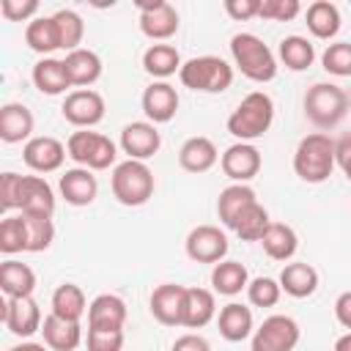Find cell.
Wrapping results in <instances>:
<instances>
[{
  "label": "cell",
  "mask_w": 351,
  "mask_h": 351,
  "mask_svg": "<svg viewBox=\"0 0 351 351\" xmlns=\"http://www.w3.org/2000/svg\"><path fill=\"white\" fill-rule=\"evenodd\" d=\"M258 197H255V189L250 186V184H230V186H225L222 192H219V197H217V214H219V219H222V225L225 228H233V219L250 206V203H255Z\"/></svg>",
  "instance_id": "33"
},
{
  "label": "cell",
  "mask_w": 351,
  "mask_h": 351,
  "mask_svg": "<svg viewBox=\"0 0 351 351\" xmlns=\"http://www.w3.org/2000/svg\"><path fill=\"white\" fill-rule=\"evenodd\" d=\"M247 285H250V274H247L244 263H239V261H219V263H214V269H211V288H214V293L236 296Z\"/></svg>",
  "instance_id": "31"
},
{
  "label": "cell",
  "mask_w": 351,
  "mask_h": 351,
  "mask_svg": "<svg viewBox=\"0 0 351 351\" xmlns=\"http://www.w3.org/2000/svg\"><path fill=\"white\" fill-rule=\"evenodd\" d=\"M335 318H337L340 326H346L351 332V291H343L335 299Z\"/></svg>",
  "instance_id": "51"
},
{
  "label": "cell",
  "mask_w": 351,
  "mask_h": 351,
  "mask_svg": "<svg viewBox=\"0 0 351 351\" xmlns=\"http://www.w3.org/2000/svg\"><path fill=\"white\" fill-rule=\"evenodd\" d=\"M60 195L71 206H90L99 195V181L88 167H71L60 176Z\"/></svg>",
  "instance_id": "20"
},
{
  "label": "cell",
  "mask_w": 351,
  "mask_h": 351,
  "mask_svg": "<svg viewBox=\"0 0 351 351\" xmlns=\"http://www.w3.org/2000/svg\"><path fill=\"white\" fill-rule=\"evenodd\" d=\"M348 112V93L335 82H315L304 93V115L318 129L337 126Z\"/></svg>",
  "instance_id": "4"
},
{
  "label": "cell",
  "mask_w": 351,
  "mask_h": 351,
  "mask_svg": "<svg viewBox=\"0 0 351 351\" xmlns=\"http://www.w3.org/2000/svg\"><path fill=\"white\" fill-rule=\"evenodd\" d=\"M258 8H261V0H225V11L230 19H252L258 16Z\"/></svg>",
  "instance_id": "48"
},
{
  "label": "cell",
  "mask_w": 351,
  "mask_h": 351,
  "mask_svg": "<svg viewBox=\"0 0 351 351\" xmlns=\"http://www.w3.org/2000/svg\"><path fill=\"white\" fill-rule=\"evenodd\" d=\"M0 291L8 299H25L36 291V271L27 263L19 261H3L0 263Z\"/></svg>",
  "instance_id": "25"
},
{
  "label": "cell",
  "mask_w": 351,
  "mask_h": 351,
  "mask_svg": "<svg viewBox=\"0 0 351 351\" xmlns=\"http://www.w3.org/2000/svg\"><path fill=\"white\" fill-rule=\"evenodd\" d=\"M41 335H44V346H49L52 351H74L82 343L80 321H66V318H58L55 313L44 318Z\"/></svg>",
  "instance_id": "24"
},
{
  "label": "cell",
  "mask_w": 351,
  "mask_h": 351,
  "mask_svg": "<svg viewBox=\"0 0 351 351\" xmlns=\"http://www.w3.org/2000/svg\"><path fill=\"white\" fill-rule=\"evenodd\" d=\"M230 55L236 69L252 82H271L277 77V58L255 33H236L230 38Z\"/></svg>",
  "instance_id": "3"
},
{
  "label": "cell",
  "mask_w": 351,
  "mask_h": 351,
  "mask_svg": "<svg viewBox=\"0 0 351 351\" xmlns=\"http://www.w3.org/2000/svg\"><path fill=\"white\" fill-rule=\"evenodd\" d=\"M186 255L197 263H219L228 255V236L217 225H197L186 236Z\"/></svg>",
  "instance_id": "12"
},
{
  "label": "cell",
  "mask_w": 351,
  "mask_h": 351,
  "mask_svg": "<svg viewBox=\"0 0 351 351\" xmlns=\"http://www.w3.org/2000/svg\"><path fill=\"white\" fill-rule=\"evenodd\" d=\"M335 351H351V332H346L335 340Z\"/></svg>",
  "instance_id": "53"
},
{
  "label": "cell",
  "mask_w": 351,
  "mask_h": 351,
  "mask_svg": "<svg viewBox=\"0 0 351 351\" xmlns=\"http://www.w3.org/2000/svg\"><path fill=\"white\" fill-rule=\"evenodd\" d=\"M299 11H302L299 0H261L258 16L271 19V22H291Z\"/></svg>",
  "instance_id": "44"
},
{
  "label": "cell",
  "mask_w": 351,
  "mask_h": 351,
  "mask_svg": "<svg viewBox=\"0 0 351 351\" xmlns=\"http://www.w3.org/2000/svg\"><path fill=\"white\" fill-rule=\"evenodd\" d=\"M173 351H211V346H208L206 337L189 332V335H181V337L173 343Z\"/></svg>",
  "instance_id": "50"
},
{
  "label": "cell",
  "mask_w": 351,
  "mask_h": 351,
  "mask_svg": "<svg viewBox=\"0 0 351 351\" xmlns=\"http://www.w3.org/2000/svg\"><path fill=\"white\" fill-rule=\"evenodd\" d=\"M271 225V219H269V211L255 200V203H250L236 219H233V233L241 239V241H261V236L266 233V228Z\"/></svg>",
  "instance_id": "36"
},
{
  "label": "cell",
  "mask_w": 351,
  "mask_h": 351,
  "mask_svg": "<svg viewBox=\"0 0 351 351\" xmlns=\"http://www.w3.org/2000/svg\"><path fill=\"white\" fill-rule=\"evenodd\" d=\"M335 140L324 132H313L299 140L293 151V173L307 184H324L335 170Z\"/></svg>",
  "instance_id": "1"
},
{
  "label": "cell",
  "mask_w": 351,
  "mask_h": 351,
  "mask_svg": "<svg viewBox=\"0 0 351 351\" xmlns=\"http://www.w3.org/2000/svg\"><path fill=\"white\" fill-rule=\"evenodd\" d=\"M217 159H219L217 145L203 134H195V137L184 140V145L178 148V165L186 173H206L217 165Z\"/></svg>",
  "instance_id": "23"
},
{
  "label": "cell",
  "mask_w": 351,
  "mask_h": 351,
  "mask_svg": "<svg viewBox=\"0 0 351 351\" xmlns=\"http://www.w3.org/2000/svg\"><path fill=\"white\" fill-rule=\"evenodd\" d=\"M52 16H55V25H58V33H60V49H66V52L80 49L82 36H85V22H82V16H80L77 11H71V8H60V11L52 14Z\"/></svg>",
  "instance_id": "39"
},
{
  "label": "cell",
  "mask_w": 351,
  "mask_h": 351,
  "mask_svg": "<svg viewBox=\"0 0 351 351\" xmlns=\"http://www.w3.org/2000/svg\"><path fill=\"white\" fill-rule=\"evenodd\" d=\"M274 121V101L269 93L263 90H252L247 93L239 107L230 112L228 118V132L239 140V143H250V140H258L269 132Z\"/></svg>",
  "instance_id": "2"
},
{
  "label": "cell",
  "mask_w": 351,
  "mask_h": 351,
  "mask_svg": "<svg viewBox=\"0 0 351 351\" xmlns=\"http://www.w3.org/2000/svg\"><path fill=\"white\" fill-rule=\"evenodd\" d=\"M159 145H162V134L151 121H132L121 129V148L123 154H129V159L145 162L159 151Z\"/></svg>",
  "instance_id": "14"
},
{
  "label": "cell",
  "mask_w": 351,
  "mask_h": 351,
  "mask_svg": "<svg viewBox=\"0 0 351 351\" xmlns=\"http://www.w3.org/2000/svg\"><path fill=\"white\" fill-rule=\"evenodd\" d=\"M214 315H217L214 291H208V288H186V296H184V321H181V326H186V329H200V326H206Z\"/></svg>",
  "instance_id": "27"
},
{
  "label": "cell",
  "mask_w": 351,
  "mask_h": 351,
  "mask_svg": "<svg viewBox=\"0 0 351 351\" xmlns=\"http://www.w3.org/2000/svg\"><path fill=\"white\" fill-rule=\"evenodd\" d=\"M33 126H36L33 112L25 104L8 101L0 107V140L3 143H8V145L22 143V140L27 143L33 137Z\"/></svg>",
  "instance_id": "19"
},
{
  "label": "cell",
  "mask_w": 351,
  "mask_h": 351,
  "mask_svg": "<svg viewBox=\"0 0 351 351\" xmlns=\"http://www.w3.org/2000/svg\"><path fill=\"white\" fill-rule=\"evenodd\" d=\"M0 11L8 22H27L33 14H38V0H0Z\"/></svg>",
  "instance_id": "47"
},
{
  "label": "cell",
  "mask_w": 351,
  "mask_h": 351,
  "mask_svg": "<svg viewBox=\"0 0 351 351\" xmlns=\"http://www.w3.org/2000/svg\"><path fill=\"white\" fill-rule=\"evenodd\" d=\"M261 151L252 143H233L230 148H225V154L219 156V167L222 173L233 181V184H247L261 173Z\"/></svg>",
  "instance_id": "11"
},
{
  "label": "cell",
  "mask_w": 351,
  "mask_h": 351,
  "mask_svg": "<svg viewBox=\"0 0 351 351\" xmlns=\"http://www.w3.org/2000/svg\"><path fill=\"white\" fill-rule=\"evenodd\" d=\"M299 335V324L291 315H269L252 332V351H293Z\"/></svg>",
  "instance_id": "8"
},
{
  "label": "cell",
  "mask_w": 351,
  "mask_h": 351,
  "mask_svg": "<svg viewBox=\"0 0 351 351\" xmlns=\"http://www.w3.org/2000/svg\"><path fill=\"white\" fill-rule=\"evenodd\" d=\"M88 304H85V293L80 285L74 282H63L55 288L52 293V313L58 318H66V321H80L85 315Z\"/></svg>",
  "instance_id": "37"
},
{
  "label": "cell",
  "mask_w": 351,
  "mask_h": 351,
  "mask_svg": "<svg viewBox=\"0 0 351 351\" xmlns=\"http://www.w3.org/2000/svg\"><path fill=\"white\" fill-rule=\"evenodd\" d=\"M110 186H112V195L121 206H143L151 200L154 195V173L145 162H137V159H126L121 165L112 167V176H110Z\"/></svg>",
  "instance_id": "5"
},
{
  "label": "cell",
  "mask_w": 351,
  "mask_h": 351,
  "mask_svg": "<svg viewBox=\"0 0 351 351\" xmlns=\"http://www.w3.org/2000/svg\"><path fill=\"white\" fill-rule=\"evenodd\" d=\"M0 252L3 255H16V252H27V228H25V217H5L0 222Z\"/></svg>",
  "instance_id": "40"
},
{
  "label": "cell",
  "mask_w": 351,
  "mask_h": 351,
  "mask_svg": "<svg viewBox=\"0 0 351 351\" xmlns=\"http://www.w3.org/2000/svg\"><path fill=\"white\" fill-rule=\"evenodd\" d=\"M261 244H263V252L271 258V261H291L296 255V247H299V239H296V230L285 222H271L266 228V233L261 236Z\"/></svg>",
  "instance_id": "30"
},
{
  "label": "cell",
  "mask_w": 351,
  "mask_h": 351,
  "mask_svg": "<svg viewBox=\"0 0 351 351\" xmlns=\"http://www.w3.org/2000/svg\"><path fill=\"white\" fill-rule=\"evenodd\" d=\"M30 77H33V85L41 93H47V96H60V93H66V88H71L69 74H66V66L58 58H41L33 66V74Z\"/></svg>",
  "instance_id": "29"
},
{
  "label": "cell",
  "mask_w": 351,
  "mask_h": 351,
  "mask_svg": "<svg viewBox=\"0 0 351 351\" xmlns=\"http://www.w3.org/2000/svg\"><path fill=\"white\" fill-rule=\"evenodd\" d=\"M126 302L115 293H99L88 304V329H123Z\"/></svg>",
  "instance_id": "21"
},
{
  "label": "cell",
  "mask_w": 351,
  "mask_h": 351,
  "mask_svg": "<svg viewBox=\"0 0 351 351\" xmlns=\"http://www.w3.org/2000/svg\"><path fill=\"white\" fill-rule=\"evenodd\" d=\"M143 112L151 123H167L178 112V93L170 82H151L143 90Z\"/></svg>",
  "instance_id": "17"
},
{
  "label": "cell",
  "mask_w": 351,
  "mask_h": 351,
  "mask_svg": "<svg viewBox=\"0 0 351 351\" xmlns=\"http://www.w3.org/2000/svg\"><path fill=\"white\" fill-rule=\"evenodd\" d=\"M178 80L189 90L222 93L233 82V69L222 58H217V55H200V58H192V60H186L181 66Z\"/></svg>",
  "instance_id": "6"
},
{
  "label": "cell",
  "mask_w": 351,
  "mask_h": 351,
  "mask_svg": "<svg viewBox=\"0 0 351 351\" xmlns=\"http://www.w3.org/2000/svg\"><path fill=\"white\" fill-rule=\"evenodd\" d=\"M324 71L335 77H351V41H335L321 55Z\"/></svg>",
  "instance_id": "42"
},
{
  "label": "cell",
  "mask_w": 351,
  "mask_h": 351,
  "mask_svg": "<svg viewBox=\"0 0 351 351\" xmlns=\"http://www.w3.org/2000/svg\"><path fill=\"white\" fill-rule=\"evenodd\" d=\"M184 296H186V285H178V282H165V285L154 288L151 315L165 326H181V321H184Z\"/></svg>",
  "instance_id": "16"
},
{
  "label": "cell",
  "mask_w": 351,
  "mask_h": 351,
  "mask_svg": "<svg viewBox=\"0 0 351 351\" xmlns=\"http://www.w3.org/2000/svg\"><path fill=\"white\" fill-rule=\"evenodd\" d=\"M3 324L11 335L16 337H30L36 332H41V310H38V302L33 296H25V299H8L3 304Z\"/></svg>",
  "instance_id": "15"
},
{
  "label": "cell",
  "mask_w": 351,
  "mask_h": 351,
  "mask_svg": "<svg viewBox=\"0 0 351 351\" xmlns=\"http://www.w3.org/2000/svg\"><path fill=\"white\" fill-rule=\"evenodd\" d=\"M280 288L293 299H307L318 288V271L302 261L285 263V269L280 271Z\"/></svg>",
  "instance_id": "28"
},
{
  "label": "cell",
  "mask_w": 351,
  "mask_h": 351,
  "mask_svg": "<svg viewBox=\"0 0 351 351\" xmlns=\"http://www.w3.org/2000/svg\"><path fill=\"white\" fill-rule=\"evenodd\" d=\"M280 293H282L280 280H271V277H255L247 285L250 304H255V307H274L280 302Z\"/></svg>",
  "instance_id": "43"
},
{
  "label": "cell",
  "mask_w": 351,
  "mask_h": 351,
  "mask_svg": "<svg viewBox=\"0 0 351 351\" xmlns=\"http://www.w3.org/2000/svg\"><path fill=\"white\" fill-rule=\"evenodd\" d=\"M8 351H49V346H41V343H19V346H11Z\"/></svg>",
  "instance_id": "52"
},
{
  "label": "cell",
  "mask_w": 351,
  "mask_h": 351,
  "mask_svg": "<svg viewBox=\"0 0 351 351\" xmlns=\"http://www.w3.org/2000/svg\"><path fill=\"white\" fill-rule=\"evenodd\" d=\"M63 66H66V74H69V82L71 88H88L93 85L99 77H101V58L93 52V49H74L63 58Z\"/></svg>",
  "instance_id": "22"
},
{
  "label": "cell",
  "mask_w": 351,
  "mask_h": 351,
  "mask_svg": "<svg viewBox=\"0 0 351 351\" xmlns=\"http://www.w3.org/2000/svg\"><path fill=\"white\" fill-rule=\"evenodd\" d=\"M25 44L33 52L44 55V58H49V52L60 49V33H58L55 16H36V19H30L27 27H25Z\"/></svg>",
  "instance_id": "32"
},
{
  "label": "cell",
  "mask_w": 351,
  "mask_h": 351,
  "mask_svg": "<svg viewBox=\"0 0 351 351\" xmlns=\"http://www.w3.org/2000/svg\"><path fill=\"white\" fill-rule=\"evenodd\" d=\"M123 329H88V351H121Z\"/></svg>",
  "instance_id": "45"
},
{
  "label": "cell",
  "mask_w": 351,
  "mask_h": 351,
  "mask_svg": "<svg viewBox=\"0 0 351 351\" xmlns=\"http://www.w3.org/2000/svg\"><path fill=\"white\" fill-rule=\"evenodd\" d=\"M307 30L315 38H335L340 30V11L329 0H315L307 5Z\"/></svg>",
  "instance_id": "35"
},
{
  "label": "cell",
  "mask_w": 351,
  "mask_h": 351,
  "mask_svg": "<svg viewBox=\"0 0 351 351\" xmlns=\"http://www.w3.org/2000/svg\"><path fill=\"white\" fill-rule=\"evenodd\" d=\"M66 156H69L66 145L49 134L30 137L22 148V159L33 173H55V170H60Z\"/></svg>",
  "instance_id": "13"
},
{
  "label": "cell",
  "mask_w": 351,
  "mask_h": 351,
  "mask_svg": "<svg viewBox=\"0 0 351 351\" xmlns=\"http://www.w3.org/2000/svg\"><path fill=\"white\" fill-rule=\"evenodd\" d=\"M217 326H219V335L228 340V343H241L247 340L255 329H252V310L247 304H239V302H230L219 310V318H217Z\"/></svg>",
  "instance_id": "26"
},
{
  "label": "cell",
  "mask_w": 351,
  "mask_h": 351,
  "mask_svg": "<svg viewBox=\"0 0 351 351\" xmlns=\"http://www.w3.org/2000/svg\"><path fill=\"white\" fill-rule=\"evenodd\" d=\"M19 211L36 217H52L55 211V192L41 176H22L19 186Z\"/></svg>",
  "instance_id": "18"
},
{
  "label": "cell",
  "mask_w": 351,
  "mask_h": 351,
  "mask_svg": "<svg viewBox=\"0 0 351 351\" xmlns=\"http://www.w3.org/2000/svg\"><path fill=\"white\" fill-rule=\"evenodd\" d=\"M277 52H280V60L285 63V69H291V71H304L315 60V49L304 36H285L280 41Z\"/></svg>",
  "instance_id": "38"
},
{
  "label": "cell",
  "mask_w": 351,
  "mask_h": 351,
  "mask_svg": "<svg viewBox=\"0 0 351 351\" xmlns=\"http://www.w3.org/2000/svg\"><path fill=\"white\" fill-rule=\"evenodd\" d=\"M181 66H184L181 63V55H178V49L173 44H151L143 52V69L151 77H156L159 82L167 80L176 71H181Z\"/></svg>",
  "instance_id": "34"
},
{
  "label": "cell",
  "mask_w": 351,
  "mask_h": 351,
  "mask_svg": "<svg viewBox=\"0 0 351 351\" xmlns=\"http://www.w3.org/2000/svg\"><path fill=\"white\" fill-rule=\"evenodd\" d=\"M25 228H27V252H44L49 250L55 239V225L52 217H36V214H22Z\"/></svg>",
  "instance_id": "41"
},
{
  "label": "cell",
  "mask_w": 351,
  "mask_h": 351,
  "mask_svg": "<svg viewBox=\"0 0 351 351\" xmlns=\"http://www.w3.org/2000/svg\"><path fill=\"white\" fill-rule=\"evenodd\" d=\"M137 8H140V30L151 41H167L170 36L178 33V11L167 0L137 3Z\"/></svg>",
  "instance_id": "10"
},
{
  "label": "cell",
  "mask_w": 351,
  "mask_h": 351,
  "mask_svg": "<svg viewBox=\"0 0 351 351\" xmlns=\"http://www.w3.org/2000/svg\"><path fill=\"white\" fill-rule=\"evenodd\" d=\"M335 162L343 170V176L351 181V134H346L335 143Z\"/></svg>",
  "instance_id": "49"
},
{
  "label": "cell",
  "mask_w": 351,
  "mask_h": 351,
  "mask_svg": "<svg viewBox=\"0 0 351 351\" xmlns=\"http://www.w3.org/2000/svg\"><path fill=\"white\" fill-rule=\"evenodd\" d=\"M19 186H22L19 173H3L0 176V211L19 208Z\"/></svg>",
  "instance_id": "46"
},
{
  "label": "cell",
  "mask_w": 351,
  "mask_h": 351,
  "mask_svg": "<svg viewBox=\"0 0 351 351\" xmlns=\"http://www.w3.org/2000/svg\"><path fill=\"white\" fill-rule=\"evenodd\" d=\"M66 151L80 167H88V170H107L110 165H115V156H118L115 143L110 137L88 129L74 132L66 143Z\"/></svg>",
  "instance_id": "7"
},
{
  "label": "cell",
  "mask_w": 351,
  "mask_h": 351,
  "mask_svg": "<svg viewBox=\"0 0 351 351\" xmlns=\"http://www.w3.org/2000/svg\"><path fill=\"white\" fill-rule=\"evenodd\" d=\"M60 112H63V118H66L71 126L90 129V126H96V123L104 118V99H101V93L93 90V88H80V90H71V93L63 99Z\"/></svg>",
  "instance_id": "9"
}]
</instances>
